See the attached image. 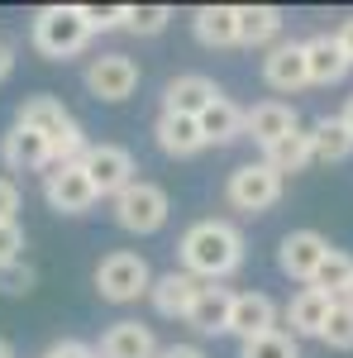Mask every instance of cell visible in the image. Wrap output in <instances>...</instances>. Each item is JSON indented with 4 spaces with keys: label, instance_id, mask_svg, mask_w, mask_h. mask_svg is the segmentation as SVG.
<instances>
[{
    "label": "cell",
    "instance_id": "6da1fadb",
    "mask_svg": "<svg viewBox=\"0 0 353 358\" xmlns=\"http://www.w3.org/2000/svg\"><path fill=\"white\" fill-rule=\"evenodd\" d=\"M182 273H191L196 282H224L244 268V234L229 220H196L177 244Z\"/></svg>",
    "mask_w": 353,
    "mask_h": 358
},
{
    "label": "cell",
    "instance_id": "7a4b0ae2",
    "mask_svg": "<svg viewBox=\"0 0 353 358\" xmlns=\"http://www.w3.org/2000/svg\"><path fill=\"white\" fill-rule=\"evenodd\" d=\"M15 124H24V129H34V134L48 138V148H53V167L82 163L86 134H82V124H77V115L67 110L57 96H24L20 110H15Z\"/></svg>",
    "mask_w": 353,
    "mask_h": 358
},
{
    "label": "cell",
    "instance_id": "3957f363",
    "mask_svg": "<svg viewBox=\"0 0 353 358\" xmlns=\"http://www.w3.org/2000/svg\"><path fill=\"white\" fill-rule=\"evenodd\" d=\"M91 38H96V34L86 24L82 5H43V10L34 15V24H29V43L38 48V57H48V62L77 57Z\"/></svg>",
    "mask_w": 353,
    "mask_h": 358
},
{
    "label": "cell",
    "instance_id": "277c9868",
    "mask_svg": "<svg viewBox=\"0 0 353 358\" xmlns=\"http://www.w3.org/2000/svg\"><path fill=\"white\" fill-rule=\"evenodd\" d=\"M96 292H101V301H110V306L143 301V296L153 292V268H148V258L134 253V248L106 253V258L96 263Z\"/></svg>",
    "mask_w": 353,
    "mask_h": 358
},
{
    "label": "cell",
    "instance_id": "5b68a950",
    "mask_svg": "<svg viewBox=\"0 0 353 358\" xmlns=\"http://www.w3.org/2000/svg\"><path fill=\"white\" fill-rule=\"evenodd\" d=\"M110 215H115V224H120L124 234H158L167 224V215H172V201H167V192L158 182L134 177L124 192L110 201Z\"/></svg>",
    "mask_w": 353,
    "mask_h": 358
},
{
    "label": "cell",
    "instance_id": "8992f818",
    "mask_svg": "<svg viewBox=\"0 0 353 358\" xmlns=\"http://www.w3.org/2000/svg\"><path fill=\"white\" fill-rule=\"evenodd\" d=\"M224 201H229L239 215H263V210H272V206L282 201V172H272L263 158L234 167L229 182H224Z\"/></svg>",
    "mask_w": 353,
    "mask_h": 358
},
{
    "label": "cell",
    "instance_id": "52a82bcc",
    "mask_svg": "<svg viewBox=\"0 0 353 358\" xmlns=\"http://www.w3.org/2000/svg\"><path fill=\"white\" fill-rule=\"evenodd\" d=\"M86 91L96 96V101H106V106H120V101H129L138 91V62L129 53H101L86 62L82 72Z\"/></svg>",
    "mask_w": 353,
    "mask_h": 358
},
{
    "label": "cell",
    "instance_id": "ba28073f",
    "mask_svg": "<svg viewBox=\"0 0 353 358\" xmlns=\"http://www.w3.org/2000/svg\"><path fill=\"white\" fill-rule=\"evenodd\" d=\"M82 172L91 177V187H96V196H115L124 192L129 182H134V153L124 148V143H86L82 153Z\"/></svg>",
    "mask_w": 353,
    "mask_h": 358
},
{
    "label": "cell",
    "instance_id": "9c48e42d",
    "mask_svg": "<svg viewBox=\"0 0 353 358\" xmlns=\"http://www.w3.org/2000/svg\"><path fill=\"white\" fill-rule=\"evenodd\" d=\"M43 201H48V210H57V215H86L101 196L91 187V177L82 172V163H62V167H48L43 172Z\"/></svg>",
    "mask_w": 353,
    "mask_h": 358
},
{
    "label": "cell",
    "instance_id": "30bf717a",
    "mask_svg": "<svg viewBox=\"0 0 353 358\" xmlns=\"http://www.w3.org/2000/svg\"><path fill=\"white\" fill-rule=\"evenodd\" d=\"M329 258V239L320 229H291V234H282V244H277V268L291 277V282H315L320 273V263Z\"/></svg>",
    "mask_w": 353,
    "mask_h": 358
},
{
    "label": "cell",
    "instance_id": "8fae6325",
    "mask_svg": "<svg viewBox=\"0 0 353 358\" xmlns=\"http://www.w3.org/2000/svg\"><path fill=\"white\" fill-rule=\"evenodd\" d=\"M219 96H224V91H219L206 72H177V77L163 86V115H187V120H201V115L210 110Z\"/></svg>",
    "mask_w": 353,
    "mask_h": 358
},
{
    "label": "cell",
    "instance_id": "7c38bea8",
    "mask_svg": "<svg viewBox=\"0 0 353 358\" xmlns=\"http://www.w3.org/2000/svg\"><path fill=\"white\" fill-rule=\"evenodd\" d=\"M263 82L272 91H282V96H296L310 86V67H305V43L296 38H282V43H272L268 57H263Z\"/></svg>",
    "mask_w": 353,
    "mask_h": 358
},
{
    "label": "cell",
    "instance_id": "4fadbf2b",
    "mask_svg": "<svg viewBox=\"0 0 353 358\" xmlns=\"http://www.w3.org/2000/svg\"><path fill=\"white\" fill-rule=\"evenodd\" d=\"M282 320V310H277V301H272L268 292H234V306H229V330L239 344L244 339H258V334H272L282 330L277 325Z\"/></svg>",
    "mask_w": 353,
    "mask_h": 358
},
{
    "label": "cell",
    "instance_id": "5bb4252c",
    "mask_svg": "<svg viewBox=\"0 0 353 358\" xmlns=\"http://www.w3.org/2000/svg\"><path fill=\"white\" fill-rule=\"evenodd\" d=\"M291 129H301V115L291 101H258L253 110H244V138H253L258 148H272Z\"/></svg>",
    "mask_w": 353,
    "mask_h": 358
},
{
    "label": "cell",
    "instance_id": "9a60e30c",
    "mask_svg": "<svg viewBox=\"0 0 353 358\" xmlns=\"http://www.w3.org/2000/svg\"><path fill=\"white\" fill-rule=\"evenodd\" d=\"M201 287H206V282H196L191 273L172 268V273L153 277V292H148V301H153V310H158L163 320H187L191 306H196V296H201Z\"/></svg>",
    "mask_w": 353,
    "mask_h": 358
},
{
    "label": "cell",
    "instance_id": "2e32d148",
    "mask_svg": "<svg viewBox=\"0 0 353 358\" xmlns=\"http://www.w3.org/2000/svg\"><path fill=\"white\" fill-rule=\"evenodd\" d=\"M0 163L10 172H43V167H53V148L43 134H34L24 124H10L0 138Z\"/></svg>",
    "mask_w": 353,
    "mask_h": 358
},
{
    "label": "cell",
    "instance_id": "e0dca14e",
    "mask_svg": "<svg viewBox=\"0 0 353 358\" xmlns=\"http://www.w3.org/2000/svg\"><path fill=\"white\" fill-rule=\"evenodd\" d=\"M305 67H310V86H339L353 72L349 53L339 48L334 34H310L305 38Z\"/></svg>",
    "mask_w": 353,
    "mask_h": 358
},
{
    "label": "cell",
    "instance_id": "ac0fdd59",
    "mask_svg": "<svg viewBox=\"0 0 353 358\" xmlns=\"http://www.w3.org/2000/svg\"><path fill=\"white\" fill-rule=\"evenodd\" d=\"M96 358H158V339L143 320H115L101 344H96Z\"/></svg>",
    "mask_w": 353,
    "mask_h": 358
},
{
    "label": "cell",
    "instance_id": "d6986e66",
    "mask_svg": "<svg viewBox=\"0 0 353 358\" xmlns=\"http://www.w3.org/2000/svg\"><path fill=\"white\" fill-rule=\"evenodd\" d=\"M329 296L325 292H315V287H301L296 296L287 301V325H291V339H320L329 320Z\"/></svg>",
    "mask_w": 353,
    "mask_h": 358
},
{
    "label": "cell",
    "instance_id": "ffe728a7",
    "mask_svg": "<svg viewBox=\"0 0 353 358\" xmlns=\"http://www.w3.org/2000/svg\"><path fill=\"white\" fill-rule=\"evenodd\" d=\"M153 138H158V148H163L167 158H177V163H187V158H196V153L206 148L201 124H196V120H187V115H158Z\"/></svg>",
    "mask_w": 353,
    "mask_h": 358
},
{
    "label": "cell",
    "instance_id": "44dd1931",
    "mask_svg": "<svg viewBox=\"0 0 353 358\" xmlns=\"http://www.w3.org/2000/svg\"><path fill=\"white\" fill-rule=\"evenodd\" d=\"M191 29H196V43H206V48H239V15H234V5H201L191 15Z\"/></svg>",
    "mask_w": 353,
    "mask_h": 358
},
{
    "label": "cell",
    "instance_id": "7402d4cb",
    "mask_svg": "<svg viewBox=\"0 0 353 358\" xmlns=\"http://www.w3.org/2000/svg\"><path fill=\"white\" fill-rule=\"evenodd\" d=\"M234 15H239V48L282 43V10L277 5H234Z\"/></svg>",
    "mask_w": 353,
    "mask_h": 358
},
{
    "label": "cell",
    "instance_id": "603a6c76",
    "mask_svg": "<svg viewBox=\"0 0 353 358\" xmlns=\"http://www.w3.org/2000/svg\"><path fill=\"white\" fill-rule=\"evenodd\" d=\"M229 306H234V292L219 287V282H206L201 296H196V306H191L187 325L196 334H224L229 330Z\"/></svg>",
    "mask_w": 353,
    "mask_h": 358
},
{
    "label": "cell",
    "instance_id": "cb8c5ba5",
    "mask_svg": "<svg viewBox=\"0 0 353 358\" xmlns=\"http://www.w3.org/2000/svg\"><path fill=\"white\" fill-rule=\"evenodd\" d=\"M201 124V138H206V148H224V143H234V138H244V110L229 101V96H219L210 110L196 120Z\"/></svg>",
    "mask_w": 353,
    "mask_h": 358
},
{
    "label": "cell",
    "instance_id": "d4e9b609",
    "mask_svg": "<svg viewBox=\"0 0 353 358\" xmlns=\"http://www.w3.org/2000/svg\"><path fill=\"white\" fill-rule=\"evenodd\" d=\"M310 153H315V163H325V167L353 158V134L344 129L339 115H325V120L310 124Z\"/></svg>",
    "mask_w": 353,
    "mask_h": 358
},
{
    "label": "cell",
    "instance_id": "484cf974",
    "mask_svg": "<svg viewBox=\"0 0 353 358\" xmlns=\"http://www.w3.org/2000/svg\"><path fill=\"white\" fill-rule=\"evenodd\" d=\"M263 163L272 172H305V167L315 163V153H310V129H291L287 138H277L272 148H263Z\"/></svg>",
    "mask_w": 353,
    "mask_h": 358
},
{
    "label": "cell",
    "instance_id": "4316f807",
    "mask_svg": "<svg viewBox=\"0 0 353 358\" xmlns=\"http://www.w3.org/2000/svg\"><path fill=\"white\" fill-rule=\"evenodd\" d=\"M310 287L325 292L329 301H349V292H353V258L344 253V248H329V258L320 263V273H315Z\"/></svg>",
    "mask_w": 353,
    "mask_h": 358
},
{
    "label": "cell",
    "instance_id": "83f0119b",
    "mask_svg": "<svg viewBox=\"0 0 353 358\" xmlns=\"http://www.w3.org/2000/svg\"><path fill=\"white\" fill-rule=\"evenodd\" d=\"M172 24V10L167 5H120V29H129L138 38H153Z\"/></svg>",
    "mask_w": 353,
    "mask_h": 358
},
{
    "label": "cell",
    "instance_id": "f1b7e54d",
    "mask_svg": "<svg viewBox=\"0 0 353 358\" xmlns=\"http://www.w3.org/2000/svg\"><path fill=\"white\" fill-rule=\"evenodd\" d=\"M320 344L339 349V354H353V301L329 306V320H325V330H320Z\"/></svg>",
    "mask_w": 353,
    "mask_h": 358
},
{
    "label": "cell",
    "instance_id": "f546056e",
    "mask_svg": "<svg viewBox=\"0 0 353 358\" xmlns=\"http://www.w3.org/2000/svg\"><path fill=\"white\" fill-rule=\"evenodd\" d=\"M239 358H301V349L291 339V330H272V334H258V339H244Z\"/></svg>",
    "mask_w": 353,
    "mask_h": 358
},
{
    "label": "cell",
    "instance_id": "4dcf8cb0",
    "mask_svg": "<svg viewBox=\"0 0 353 358\" xmlns=\"http://www.w3.org/2000/svg\"><path fill=\"white\" fill-rule=\"evenodd\" d=\"M34 277H38V273L20 258V263L0 268V292H5V296H24V292H34Z\"/></svg>",
    "mask_w": 353,
    "mask_h": 358
},
{
    "label": "cell",
    "instance_id": "1f68e13d",
    "mask_svg": "<svg viewBox=\"0 0 353 358\" xmlns=\"http://www.w3.org/2000/svg\"><path fill=\"white\" fill-rule=\"evenodd\" d=\"M20 258H24V229H20V220L0 224V268H10Z\"/></svg>",
    "mask_w": 353,
    "mask_h": 358
},
{
    "label": "cell",
    "instance_id": "d6a6232c",
    "mask_svg": "<svg viewBox=\"0 0 353 358\" xmlns=\"http://www.w3.org/2000/svg\"><path fill=\"white\" fill-rule=\"evenodd\" d=\"M20 206H24V192L15 177H0V224H15L20 220Z\"/></svg>",
    "mask_w": 353,
    "mask_h": 358
},
{
    "label": "cell",
    "instance_id": "836d02e7",
    "mask_svg": "<svg viewBox=\"0 0 353 358\" xmlns=\"http://www.w3.org/2000/svg\"><path fill=\"white\" fill-rule=\"evenodd\" d=\"M43 358H96V344H86V339H57L43 349Z\"/></svg>",
    "mask_w": 353,
    "mask_h": 358
},
{
    "label": "cell",
    "instance_id": "e575fe53",
    "mask_svg": "<svg viewBox=\"0 0 353 358\" xmlns=\"http://www.w3.org/2000/svg\"><path fill=\"white\" fill-rule=\"evenodd\" d=\"M86 10V24H91V34H106V29H120V5H82Z\"/></svg>",
    "mask_w": 353,
    "mask_h": 358
},
{
    "label": "cell",
    "instance_id": "d590c367",
    "mask_svg": "<svg viewBox=\"0 0 353 358\" xmlns=\"http://www.w3.org/2000/svg\"><path fill=\"white\" fill-rule=\"evenodd\" d=\"M158 358H206V349L201 344H167V349H158Z\"/></svg>",
    "mask_w": 353,
    "mask_h": 358
},
{
    "label": "cell",
    "instance_id": "8d00e7d4",
    "mask_svg": "<svg viewBox=\"0 0 353 358\" xmlns=\"http://www.w3.org/2000/svg\"><path fill=\"white\" fill-rule=\"evenodd\" d=\"M10 72H15V43L0 38V82H10Z\"/></svg>",
    "mask_w": 353,
    "mask_h": 358
},
{
    "label": "cell",
    "instance_id": "74e56055",
    "mask_svg": "<svg viewBox=\"0 0 353 358\" xmlns=\"http://www.w3.org/2000/svg\"><path fill=\"white\" fill-rule=\"evenodd\" d=\"M334 38H339V48H344V53H349V62H353V15L334 29Z\"/></svg>",
    "mask_w": 353,
    "mask_h": 358
},
{
    "label": "cell",
    "instance_id": "f35d334b",
    "mask_svg": "<svg viewBox=\"0 0 353 358\" xmlns=\"http://www.w3.org/2000/svg\"><path fill=\"white\" fill-rule=\"evenodd\" d=\"M339 120H344V129H349V134H353V96H349V101H344V110H339Z\"/></svg>",
    "mask_w": 353,
    "mask_h": 358
},
{
    "label": "cell",
    "instance_id": "ab89813d",
    "mask_svg": "<svg viewBox=\"0 0 353 358\" xmlns=\"http://www.w3.org/2000/svg\"><path fill=\"white\" fill-rule=\"evenodd\" d=\"M0 358H20V354H15V344H10V339H0Z\"/></svg>",
    "mask_w": 353,
    "mask_h": 358
},
{
    "label": "cell",
    "instance_id": "60d3db41",
    "mask_svg": "<svg viewBox=\"0 0 353 358\" xmlns=\"http://www.w3.org/2000/svg\"><path fill=\"white\" fill-rule=\"evenodd\" d=\"M349 301H353V292H349Z\"/></svg>",
    "mask_w": 353,
    "mask_h": 358
}]
</instances>
